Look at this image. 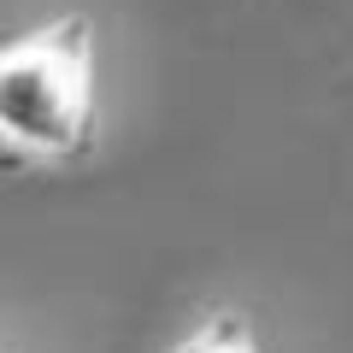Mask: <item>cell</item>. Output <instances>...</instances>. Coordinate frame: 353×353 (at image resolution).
<instances>
[{
  "mask_svg": "<svg viewBox=\"0 0 353 353\" xmlns=\"http://www.w3.org/2000/svg\"><path fill=\"white\" fill-rule=\"evenodd\" d=\"M171 353H265V347H259V336H253L248 312L224 306V312H206V318H201V324H194L183 341H176Z\"/></svg>",
  "mask_w": 353,
  "mask_h": 353,
  "instance_id": "2",
  "label": "cell"
},
{
  "mask_svg": "<svg viewBox=\"0 0 353 353\" xmlns=\"http://www.w3.org/2000/svg\"><path fill=\"white\" fill-rule=\"evenodd\" d=\"M94 24L59 12L0 41V153L24 165H77L94 148Z\"/></svg>",
  "mask_w": 353,
  "mask_h": 353,
  "instance_id": "1",
  "label": "cell"
}]
</instances>
